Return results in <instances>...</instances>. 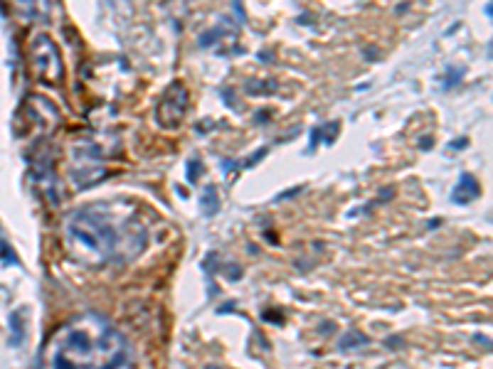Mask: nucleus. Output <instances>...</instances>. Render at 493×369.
Returning a JSON list of instances; mask_svg holds the SVG:
<instances>
[{"label":"nucleus","mask_w":493,"mask_h":369,"mask_svg":"<svg viewBox=\"0 0 493 369\" xmlns=\"http://www.w3.org/2000/svg\"><path fill=\"white\" fill-rule=\"evenodd\" d=\"M190 109V92L183 82H173L156 106V123L163 131H178Z\"/></svg>","instance_id":"nucleus-4"},{"label":"nucleus","mask_w":493,"mask_h":369,"mask_svg":"<svg viewBox=\"0 0 493 369\" xmlns=\"http://www.w3.org/2000/svg\"><path fill=\"white\" fill-rule=\"evenodd\" d=\"M20 114H28V133L30 136H52L62 123V114L50 99L45 97H28V101L23 104Z\"/></svg>","instance_id":"nucleus-5"},{"label":"nucleus","mask_w":493,"mask_h":369,"mask_svg":"<svg viewBox=\"0 0 493 369\" xmlns=\"http://www.w3.org/2000/svg\"><path fill=\"white\" fill-rule=\"evenodd\" d=\"M479 194H481V187H479V182L474 180V175H461L459 184H456L452 192V199L454 202H471V199H476Z\"/></svg>","instance_id":"nucleus-6"},{"label":"nucleus","mask_w":493,"mask_h":369,"mask_svg":"<svg viewBox=\"0 0 493 369\" xmlns=\"http://www.w3.org/2000/svg\"><path fill=\"white\" fill-rule=\"evenodd\" d=\"M197 170H200V163H190V172H188V180H190V182H195V175H197Z\"/></svg>","instance_id":"nucleus-9"},{"label":"nucleus","mask_w":493,"mask_h":369,"mask_svg":"<svg viewBox=\"0 0 493 369\" xmlns=\"http://www.w3.org/2000/svg\"><path fill=\"white\" fill-rule=\"evenodd\" d=\"M109 369H136V367L131 365L129 360H124V357H121V360H119V362H114V365L109 367Z\"/></svg>","instance_id":"nucleus-8"},{"label":"nucleus","mask_w":493,"mask_h":369,"mask_svg":"<svg viewBox=\"0 0 493 369\" xmlns=\"http://www.w3.org/2000/svg\"><path fill=\"white\" fill-rule=\"evenodd\" d=\"M28 67L38 82L57 87L65 82V62L57 42L47 33H38L28 47Z\"/></svg>","instance_id":"nucleus-3"},{"label":"nucleus","mask_w":493,"mask_h":369,"mask_svg":"<svg viewBox=\"0 0 493 369\" xmlns=\"http://www.w3.org/2000/svg\"><path fill=\"white\" fill-rule=\"evenodd\" d=\"M121 352V332L102 315L87 313L52 332L42 347L40 369H109Z\"/></svg>","instance_id":"nucleus-2"},{"label":"nucleus","mask_w":493,"mask_h":369,"mask_svg":"<svg viewBox=\"0 0 493 369\" xmlns=\"http://www.w3.org/2000/svg\"><path fill=\"white\" fill-rule=\"evenodd\" d=\"M67 254L77 263L99 268L112 258H134L146 246V229L139 219L114 217L107 204L72 212L62 226Z\"/></svg>","instance_id":"nucleus-1"},{"label":"nucleus","mask_w":493,"mask_h":369,"mask_svg":"<svg viewBox=\"0 0 493 369\" xmlns=\"http://www.w3.org/2000/svg\"><path fill=\"white\" fill-rule=\"evenodd\" d=\"M10 323H13V328H15V345H20V340H23V328H20V313H13Z\"/></svg>","instance_id":"nucleus-7"}]
</instances>
